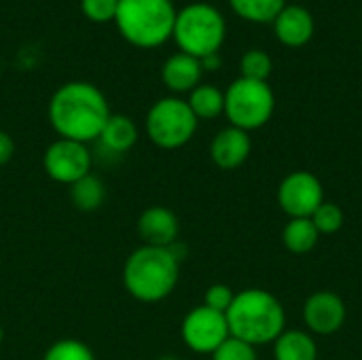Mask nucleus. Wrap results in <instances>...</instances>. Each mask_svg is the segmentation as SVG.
I'll list each match as a JSON object with an SVG mask.
<instances>
[{"label": "nucleus", "mask_w": 362, "mask_h": 360, "mask_svg": "<svg viewBox=\"0 0 362 360\" xmlns=\"http://www.w3.org/2000/svg\"><path fill=\"white\" fill-rule=\"evenodd\" d=\"M47 115L59 138L89 144L100 138L112 112L100 87L87 81H70L55 89Z\"/></svg>", "instance_id": "obj_1"}, {"label": "nucleus", "mask_w": 362, "mask_h": 360, "mask_svg": "<svg viewBox=\"0 0 362 360\" xmlns=\"http://www.w3.org/2000/svg\"><path fill=\"white\" fill-rule=\"evenodd\" d=\"M229 335L255 348L274 344L286 331V312L276 295L263 289H246L235 293L227 310Z\"/></svg>", "instance_id": "obj_2"}, {"label": "nucleus", "mask_w": 362, "mask_h": 360, "mask_svg": "<svg viewBox=\"0 0 362 360\" xmlns=\"http://www.w3.org/2000/svg\"><path fill=\"white\" fill-rule=\"evenodd\" d=\"M178 278L180 257L176 255L174 246H140L123 265L125 291L142 303H157L170 297L178 284Z\"/></svg>", "instance_id": "obj_3"}, {"label": "nucleus", "mask_w": 362, "mask_h": 360, "mask_svg": "<svg viewBox=\"0 0 362 360\" xmlns=\"http://www.w3.org/2000/svg\"><path fill=\"white\" fill-rule=\"evenodd\" d=\"M176 13L172 0H119L115 25L132 47L157 49L172 38Z\"/></svg>", "instance_id": "obj_4"}, {"label": "nucleus", "mask_w": 362, "mask_h": 360, "mask_svg": "<svg viewBox=\"0 0 362 360\" xmlns=\"http://www.w3.org/2000/svg\"><path fill=\"white\" fill-rule=\"evenodd\" d=\"M227 36L223 13L208 2H191L176 13L172 38L178 51L204 59L218 53Z\"/></svg>", "instance_id": "obj_5"}, {"label": "nucleus", "mask_w": 362, "mask_h": 360, "mask_svg": "<svg viewBox=\"0 0 362 360\" xmlns=\"http://www.w3.org/2000/svg\"><path fill=\"white\" fill-rule=\"evenodd\" d=\"M276 110V95L267 81L235 79L225 89V117L238 129L252 132L269 123Z\"/></svg>", "instance_id": "obj_6"}, {"label": "nucleus", "mask_w": 362, "mask_h": 360, "mask_svg": "<svg viewBox=\"0 0 362 360\" xmlns=\"http://www.w3.org/2000/svg\"><path fill=\"white\" fill-rule=\"evenodd\" d=\"M197 117L189 108L187 100L178 95H168L157 100L144 119V129L148 140L165 151L180 149L191 142L197 132Z\"/></svg>", "instance_id": "obj_7"}, {"label": "nucleus", "mask_w": 362, "mask_h": 360, "mask_svg": "<svg viewBox=\"0 0 362 360\" xmlns=\"http://www.w3.org/2000/svg\"><path fill=\"white\" fill-rule=\"evenodd\" d=\"M180 337L191 352L212 356V352L231 337L227 316L202 303L185 316L180 325Z\"/></svg>", "instance_id": "obj_8"}, {"label": "nucleus", "mask_w": 362, "mask_h": 360, "mask_svg": "<svg viewBox=\"0 0 362 360\" xmlns=\"http://www.w3.org/2000/svg\"><path fill=\"white\" fill-rule=\"evenodd\" d=\"M42 168L51 180L70 187L91 174V151L83 142L57 138L45 149Z\"/></svg>", "instance_id": "obj_9"}, {"label": "nucleus", "mask_w": 362, "mask_h": 360, "mask_svg": "<svg viewBox=\"0 0 362 360\" xmlns=\"http://www.w3.org/2000/svg\"><path fill=\"white\" fill-rule=\"evenodd\" d=\"M278 202L291 219H312L325 202L322 182L312 172H291L278 187Z\"/></svg>", "instance_id": "obj_10"}, {"label": "nucleus", "mask_w": 362, "mask_h": 360, "mask_svg": "<svg viewBox=\"0 0 362 360\" xmlns=\"http://www.w3.org/2000/svg\"><path fill=\"white\" fill-rule=\"evenodd\" d=\"M348 310L344 299L331 291H318L308 297L303 306V320L310 333L316 335H333L346 323Z\"/></svg>", "instance_id": "obj_11"}, {"label": "nucleus", "mask_w": 362, "mask_h": 360, "mask_svg": "<svg viewBox=\"0 0 362 360\" xmlns=\"http://www.w3.org/2000/svg\"><path fill=\"white\" fill-rule=\"evenodd\" d=\"M138 236L142 240V246H155V248H170L178 240V219L176 214L165 206H151L146 208L138 223H136Z\"/></svg>", "instance_id": "obj_12"}, {"label": "nucleus", "mask_w": 362, "mask_h": 360, "mask_svg": "<svg viewBox=\"0 0 362 360\" xmlns=\"http://www.w3.org/2000/svg\"><path fill=\"white\" fill-rule=\"evenodd\" d=\"M272 25H274L276 38L288 49L305 47L314 38V32H316L314 15L301 4H286L278 13V17L272 21Z\"/></svg>", "instance_id": "obj_13"}, {"label": "nucleus", "mask_w": 362, "mask_h": 360, "mask_svg": "<svg viewBox=\"0 0 362 360\" xmlns=\"http://www.w3.org/2000/svg\"><path fill=\"white\" fill-rule=\"evenodd\" d=\"M252 151L250 134L238 129L233 125L221 129L210 144V157L221 170H235L240 168Z\"/></svg>", "instance_id": "obj_14"}, {"label": "nucleus", "mask_w": 362, "mask_h": 360, "mask_svg": "<svg viewBox=\"0 0 362 360\" xmlns=\"http://www.w3.org/2000/svg\"><path fill=\"white\" fill-rule=\"evenodd\" d=\"M202 74H204L202 62L182 51L170 55L161 66V81L176 95L191 93L202 83Z\"/></svg>", "instance_id": "obj_15"}, {"label": "nucleus", "mask_w": 362, "mask_h": 360, "mask_svg": "<svg viewBox=\"0 0 362 360\" xmlns=\"http://www.w3.org/2000/svg\"><path fill=\"white\" fill-rule=\"evenodd\" d=\"M100 144L112 155H123L132 151L138 142V125L132 117L127 115H110L102 134H100Z\"/></svg>", "instance_id": "obj_16"}, {"label": "nucleus", "mask_w": 362, "mask_h": 360, "mask_svg": "<svg viewBox=\"0 0 362 360\" xmlns=\"http://www.w3.org/2000/svg\"><path fill=\"white\" fill-rule=\"evenodd\" d=\"M274 359L276 360H318V346L308 331H284L274 342Z\"/></svg>", "instance_id": "obj_17"}, {"label": "nucleus", "mask_w": 362, "mask_h": 360, "mask_svg": "<svg viewBox=\"0 0 362 360\" xmlns=\"http://www.w3.org/2000/svg\"><path fill=\"white\" fill-rule=\"evenodd\" d=\"M187 104L197 117V121H210L221 115H225V91H221L216 85L199 83L189 95Z\"/></svg>", "instance_id": "obj_18"}, {"label": "nucleus", "mask_w": 362, "mask_h": 360, "mask_svg": "<svg viewBox=\"0 0 362 360\" xmlns=\"http://www.w3.org/2000/svg\"><path fill=\"white\" fill-rule=\"evenodd\" d=\"M318 229L312 219H291L282 231V242L293 255H308L318 244Z\"/></svg>", "instance_id": "obj_19"}, {"label": "nucleus", "mask_w": 362, "mask_h": 360, "mask_svg": "<svg viewBox=\"0 0 362 360\" xmlns=\"http://www.w3.org/2000/svg\"><path fill=\"white\" fill-rule=\"evenodd\" d=\"M104 199H106L104 182L98 176H93V174H87L85 178H81L74 185H70V202L81 212L98 210L104 204Z\"/></svg>", "instance_id": "obj_20"}, {"label": "nucleus", "mask_w": 362, "mask_h": 360, "mask_svg": "<svg viewBox=\"0 0 362 360\" xmlns=\"http://www.w3.org/2000/svg\"><path fill=\"white\" fill-rule=\"evenodd\" d=\"M231 11L250 23H272L286 6V0H227Z\"/></svg>", "instance_id": "obj_21"}, {"label": "nucleus", "mask_w": 362, "mask_h": 360, "mask_svg": "<svg viewBox=\"0 0 362 360\" xmlns=\"http://www.w3.org/2000/svg\"><path fill=\"white\" fill-rule=\"evenodd\" d=\"M274 62L263 49H248L240 57V76L250 81H267L272 76Z\"/></svg>", "instance_id": "obj_22"}, {"label": "nucleus", "mask_w": 362, "mask_h": 360, "mask_svg": "<svg viewBox=\"0 0 362 360\" xmlns=\"http://www.w3.org/2000/svg\"><path fill=\"white\" fill-rule=\"evenodd\" d=\"M344 210L333 204V202H322V206L312 214V223L314 227L318 229V233L322 236H331V233H337L341 227H344Z\"/></svg>", "instance_id": "obj_23"}, {"label": "nucleus", "mask_w": 362, "mask_h": 360, "mask_svg": "<svg viewBox=\"0 0 362 360\" xmlns=\"http://www.w3.org/2000/svg\"><path fill=\"white\" fill-rule=\"evenodd\" d=\"M42 360H95V356L78 339H59L45 352Z\"/></svg>", "instance_id": "obj_24"}, {"label": "nucleus", "mask_w": 362, "mask_h": 360, "mask_svg": "<svg viewBox=\"0 0 362 360\" xmlns=\"http://www.w3.org/2000/svg\"><path fill=\"white\" fill-rule=\"evenodd\" d=\"M119 0H81V13L93 23L115 21Z\"/></svg>", "instance_id": "obj_25"}, {"label": "nucleus", "mask_w": 362, "mask_h": 360, "mask_svg": "<svg viewBox=\"0 0 362 360\" xmlns=\"http://www.w3.org/2000/svg\"><path fill=\"white\" fill-rule=\"evenodd\" d=\"M212 360H259V356H257L255 346H250L242 339L229 337L218 350L212 352Z\"/></svg>", "instance_id": "obj_26"}, {"label": "nucleus", "mask_w": 362, "mask_h": 360, "mask_svg": "<svg viewBox=\"0 0 362 360\" xmlns=\"http://www.w3.org/2000/svg\"><path fill=\"white\" fill-rule=\"evenodd\" d=\"M233 299H235V293L227 284H212V286H208V291L204 295V306L214 312L227 314Z\"/></svg>", "instance_id": "obj_27"}, {"label": "nucleus", "mask_w": 362, "mask_h": 360, "mask_svg": "<svg viewBox=\"0 0 362 360\" xmlns=\"http://www.w3.org/2000/svg\"><path fill=\"white\" fill-rule=\"evenodd\" d=\"M15 155V140L11 138V134L0 129V166L8 163Z\"/></svg>", "instance_id": "obj_28"}, {"label": "nucleus", "mask_w": 362, "mask_h": 360, "mask_svg": "<svg viewBox=\"0 0 362 360\" xmlns=\"http://www.w3.org/2000/svg\"><path fill=\"white\" fill-rule=\"evenodd\" d=\"M199 62H202L204 72H206V70H208V72H214V70H218V68L223 66L221 53H212V55H208V57H204V59H199Z\"/></svg>", "instance_id": "obj_29"}, {"label": "nucleus", "mask_w": 362, "mask_h": 360, "mask_svg": "<svg viewBox=\"0 0 362 360\" xmlns=\"http://www.w3.org/2000/svg\"><path fill=\"white\" fill-rule=\"evenodd\" d=\"M157 360H180L178 356H159Z\"/></svg>", "instance_id": "obj_30"}, {"label": "nucleus", "mask_w": 362, "mask_h": 360, "mask_svg": "<svg viewBox=\"0 0 362 360\" xmlns=\"http://www.w3.org/2000/svg\"><path fill=\"white\" fill-rule=\"evenodd\" d=\"M2 337H4V331H2V325H0V344H2Z\"/></svg>", "instance_id": "obj_31"}]
</instances>
